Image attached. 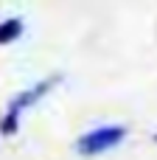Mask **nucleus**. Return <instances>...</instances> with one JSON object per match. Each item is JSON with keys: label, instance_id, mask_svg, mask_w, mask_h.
<instances>
[{"label": "nucleus", "instance_id": "nucleus-4", "mask_svg": "<svg viewBox=\"0 0 157 160\" xmlns=\"http://www.w3.org/2000/svg\"><path fill=\"white\" fill-rule=\"evenodd\" d=\"M155 143H157V132H155Z\"/></svg>", "mask_w": 157, "mask_h": 160}, {"label": "nucleus", "instance_id": "nucleus-2", "mask_svg": "<svg viewBox=\"0 0 157 160\" xmlns=\"http://www.w3.org/2000/svg\"><path fill=\"white\" fill-rule=\"evenodd\" d=\"M124 138H126L124 124H101V127H93L76 138V152L81 158H98V155L121 146Z\"/></svg>", "mask_w": 157, "mask_h": 160}, {"label": "nucleus", "instance_id": "nucleus-3", "mask_svg": "<svg viewBox=\"0 0 157 160\" xmlns=\"http://www.w3.org/2000/svg\"><path fill=\"white\" fill-rule=\"evenodd\" d=\"M22 31H25L22 17H6V20H0V45L17 42V39L22 37Z\"/></svg>", "mask_w": 157, "mask_h": 160}, {"label": "nucleus", "instance_id": "nucleus-1", "mask_svg": "<svg viewBox=\"0 0 157 160\" xmlns=\"http://www.w3.org/2000/svg\"><path fill=\"white\" fill-rule=\"evenodd\" d=\"M62 79H65L62 73H51V76L34 82L31 87L20 90V93L6 104V110L0 112V135H3V138H14V135L20 132V121H22V115H25L34 104H39V101H42V98H45Z\"/></svg>", "mask_w": 157, "mask_h": 160}]
</instances>
